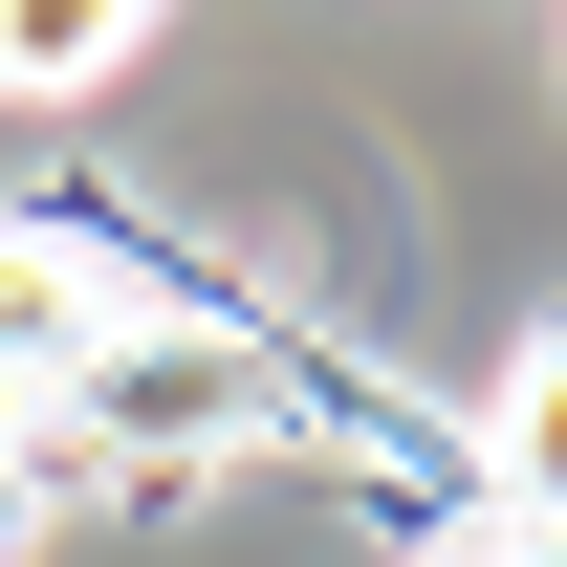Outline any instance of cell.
I'll use <instances>...</instances> for the list:
<instances>
[{
    "label": "cell",
    "instance_id": "1",
    "mask_svg": "<svg viewBox=\"0 0 567 567\" xmlns=\"http://www.w3.org/2000/svg\"><path fill=\"white\" fill-rule=\"evenodd\" d=\"M66 415L110 436L132 481H218V458L262 436V350H240V328H175V306H132V328L66 371Z\"/></svg>",
    "mask_w": 567,
    "mask_h": 567
},
{
    "label": "cell",
    "instance_id": "2",
    "mask_svg": "<svg viewBox=\"0 0 567 567\" xmlns=\"http://www.w3.org/2000/svg\"><path fill=\"white\" fill-rule=\"evenodd\" d=\"M175 0H0V110H87Z\"/></svg>",
    "mask_w": 567,
    "mask_h": 567
},
{
    "label": "cell",
    "instance_id": "3",
    "mask_svg": "<svg viewBox=\"0 0 567 567\" xmlns=\"http://www.w3.org/2000/svg\"><path fill=\"white\" fill-rule=\"evenodd\" d=\"M481 481L524 502V524H567V306L502 350V393H481Z\"/></svg>",
    "mask_w": 567,
    "mask_h": 567
},
{
    "label": "cell",
    "instance_id": "4",
    "mask_svg": "<svg viewBox=\"0 0 567 567\" xmlns=\"http://www.w3.org/2000/svg\"><path fill=\"white\" fill-rule=\"evenodd\" d=\"M22 524H44V436L0 415V546H22Z\"/></svg>",
    "mask_w": 567,
    "mask_h": 567
},
{
    "label": "cell",
    "instance_id": "5",
    "mask_svg": "<svg viewBox=\"0 0 567 567\" xmlns=\"http://www.w3.org/2000/svg\"><path fill=\"white\" fill-rule=\"evenodd\" d=\"M502 567H567V524H524V546H502Z\"/></svg>",
    "mask_w": 567,
    "mask_h": 567
},
{
    "label": "cell",
    "instance_id": "6",
    "mask_svg": "<svg viewBox=\"0 0 567 567\" xmlns=\"http://www.w3.org/2000/svg\"><path fill=\"white\" fill-rule=\"evenodd\" d=\"M415 567H502V546H415Z\"/></svg>",
    "mask_w": 567,
    "mask_h": 567
}]
</instances>
